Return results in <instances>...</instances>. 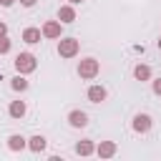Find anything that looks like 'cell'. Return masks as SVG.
Wrapping results in <instances>:
<instances>
[{"label": "cell", "mask_w": 161, "mask_h": 161, "mask_svg": "<svg viewBox=\"0 0 161 161\" xmlns=\"http://www.w3.org/2000/svg\"><path fill=\"white\" fill-rule=\"evenodd\" d=\"M98 70H101V65H98V60H96V58H83V60L78 63V75H80V78H86V80L96 78V75H98Z\"/></svg>", "instance_id": "6da1fadb"}, {"label": "cell", "mask_w": 161, "mask_h": 161, "mask_svg": "<svg viewBox=\"0 0 161 161\" xmlns=\"http://www.w3.org/2000/svg\"><path fill=\"white\" fill-rule=\"evenodd\" d=\"M15 68H18V73H33L35 68H38V63H35V55L33 53H18V58H15Z\"/></svg>", "instance_id": "7a4b0ae2"}, {"label": "cell", "mask_w": 161, "mask_h": 161, "mask_svg": "<svg viewBox=\"0 0 161 161\" xmlns=\"http://www.w3.org/2000/svg\"><path fill=\"white\" fill-rule=\"evenodd\" d=\"M78 40L75 38H60L58 40V55L60 58H73V55H78Z\"/></svg>", "instance_id": "3957f363"}, {"label": "cell", "mask_w": 161, "mask_h": 161, "mask_svg": "<svg viewBox=\"0 0 161 161\" xmlns=\"http://www.w3.org/2000/svg\"><path fill=\"white\" fill-rule=\"evenodd\" d=\"M151 126H153V121H151L148 113H136V116H133V131H136V133H148Z\"/></svg>", "instance_id": "277c9868"}, {"label": "cell", "mask_w": 161, "mask_h": 161, "mask_svg": "<svg viewBox=\"0 0 161 161\" xmlns=\"http://www.w3.org/2000/svg\"><path fill=\"white\" fill-rule=\"evenodd\" d=\"M68 123H70L73 128H83V126H88V116H86L83 111H70V113H68Z\"/></svg>", "instance_id": "5b68a950"}, {"label": "cell", "mask_w": 161, "mask_h": 161, "mask_svg": "<svg viewBox=\"0 0 161 161\" xmlns=\"http://www.w3.org/2000/svg\"><path fill=\"white\" fill-rule=\"evenodd\" d=\"M96 153H98L101 158H111V156H116V143H113V141H101V143L96 146Z\"/></svg>", "instance_id": "8992f818"}, {"label": "cell", "mask_w": 161, "mask_h": 161, "mask_svg": "<svg viewBox=\"0 0 161 161\" xmlns=\"http://www.w3.org/2000/svg\"><path fill=\"white\" fill-rule=\"evenodd\" d=\"M106 96H108V93H106L103 86H91V88H88V101H91V103H103Z\"/></svg>", "instance_id": "52a82bcc"}, {"label": "cell", "mask_w": 161, "mask_h": 161, "mask_svg": "<svg viewBox=\"0 0 161 161\" xmlns=\"http://www.w3.org/2000/svg\"><path fill=\"white\" fill-rule=\"evenodd\" d=\"M43 35L45 38H60V20H48L43 25Z\"/></svg>", "instance_id": "ba28073f"}, {"label": "cell", "mask_w": 161, "mask_h": 161, "mask_svg": "<svg viewBox=\"0 0 161 161\" xmlns=\"http://www.w3.org/2000/svg\"><path fill=\"white\" fill-rule=\"evenodd\" d=\"M40 35H43V33H40L38 28H25V30H23V40H25L28 45H35V43H40Z\"/></svg>", "instance_id": "9c48e42d"}, {"label": "cell", "mask_w": 161, "mask_h": 161, "mask_svg": "<svg viewBox=\"0 0 161 161\" xmlns=\"http://www.w3.org/2000/svg\"><path fill=\"white\" fill-rule=\"evenodd\" d=\"M58 20H60V23H73V20H75V10H73V5H63V8L58 10Z\"/></svg>", "instance_id": "30bf717a"}, {"label": "cell", "mask_w": 161, "mask_h": 161, "mask_svg": "<svg viewBox=\"0 0 161 161\" xmlns=\"http://www.w3.org/2000/svg\"><path fill=\"white\" fill-rule=\"evenodd\" d=\"M93 151H96V146H93V141H88V138L75 143V153H78V156H91Z\"/></svg>", "instance_id": "8fae6325"}, {"label": "cell", "mask_w": 161, "mask_h": 161, "mask_svg": "<svg viewBox=\"0 0 161 161\" xmlns=\"http://www.w3.org/2000/svg\"><path fill=\"white\" fill-rule=\"evenodd\" d=\"M133 78H136V80H148V78H151V68H148L146 63H138V65L133 68Z\"/></svg>", "instance_id": "7c38bea8"}, {"label": "cell", "mask_w": 161, "mask_h": 161, "mask_svg": "<svg viewBox=\"0 0 161 161\" xmlns=\"http://www.w3.org/2000/svg\"><path fill=\"white\" fill-rule=\"evenodd\" d=\"M25 111H28V108H25V103H23V101H13V103H10V108H8V113H10L13 118H23V116H25Z\"/></svg>", "instance_id": "4fadbf2b"}, {"label": "cell", "mask_w": 161, "mask_h": 161, "mask_svg": "<svg viewBox=\"0 0 161 161\" xmlns=\"http://www.w3.org/2000/svg\"><path fill=\"white\" fill-rule=\"evenodd\" d=\"M25 146H28V143H25V138H23V136H18V133H13V136L8 138V148H10V151H23Z\"/></svg>", "instance_id": "5bb4252c"}, {"label": "cell", "mask_w": 161, "mask_h": 161, "mask_svg": "<svg viewBox=\"0 0 161 161\" xmlns=\"http://www.w3.org/2000/svg\"><path fill=\"white\" fill-rule=\"evenodd\" d=\"M28 148H30V151H35V153L45 151V138H43V136H33V138L28 141Z\"/></svg>", "instance_id": "9a60e30c"}, {"label": "cell", "mask_w": 161, "mask_h": 161, "mask_svg": "<svg viewBox=\"0 0 161 161\" xmlns=\"http://www.w3.org/2000/svg\"><path fill=\"white\" fill-rule=\"evenodd\" d=\"M10 86H13V91H28V80L23 78V73H20L18 78H13V83H10Z\"/></svg>", "instance_id": "2e32d148"}, {"label": "cell", "mask_w": 161, "mask_h": 161, "mask_svg": "<svg viewBox=\"0 0 161 161\" xmlns=\"http://www.w3.org/2000/svg\"><path fill=\"white\" fill-rule=\"evenodd\" d=\"M5 53H10V40H8V35L0 38V55H5Z\"/></svg>", "instance_id": "e0dca14e"}, {"label": "cell", "mask_w": 161, "mask_h": 161, "mask_svg": "<svg viewBox=\"0 0 161 161\" xmlns=\"http://www.w3.org/2000/svg\"><path fill=\"white\" fill-rule=\"evenodd\" d=\"M153 93H156V96H161V78H156V80H153Z\"/></svg>", "instance_id": "ac0fdd59"}, {"label": "cell", "mask_w": 161, "mask_h": 161, "mask_svg": "<svg viewBox=\"0 0 161 161\" xmlns=\"http://www.w3.org/2000/svg\"><path fill=\"white\" fill-rule=\"evenodd\" d=\"M5 35H8V25H5V23H0V38H5Z\"/></svg>", "instance_id": "d6986e66"}, {"label": "cell", "mask_w": 161, "mask_h": 161, "mask_svg": "<svg viewBox=\"0 0 161 161\" xmlns=\"http://www.w3.org/2000/svg\"><path fill=\"white\" fill-rule=\"evenodd\" d=\"M20 5H25V8H33V5H35V0H20Z\"/></svg>", "instance_id": "ffe728a7"}, {"label": "cell", "mask_w": 161, "mask_h": 161, "mask_svg": "<svg viewBox=\"0 0 161 161\" xmlns=\"http://www.w3.org/2000/svg\"><path fill=\"white\" fill-rule=\"evenodd\" d=\"M13 3H15V0H0V5H3V8H10Z\"/></svg>", "instance_id": "44dd1931"}, {"label": "cell", "mask_w": 161, "mask_h": 161, "mask_svg": "<svg viewBox=\"0 0 161 161\" xmlns=\"http://www.w3.org/2000/svg\"><path fill=\"white\" fill-rule=\"evenodd\" d=\"M68 3H70V5H80L83 0H68Z\"/></svg>", "instance_id": "7402d4cb"}, {"label": "cell", "mask_w": 161, "mask_h": 161, "mask_svg": "<svg viewBox=\"0 0 161 161\" xmlns=\"http://www.w3.org/2000/svg\"><path fill=\"white\" fill-rule=\"evenodd\" d=\"M158 50H161V38H158Z\"/></svg>", "instance_id": "603a6c76"}]
</instances>
